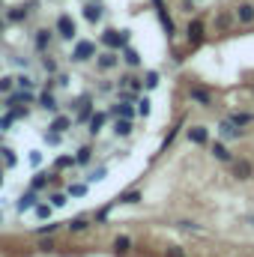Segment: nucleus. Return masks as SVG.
<instances>
[{"instance_id": "obj_1", "label": "nucleus", "mask_w": 254, "mask_h": 257, "mask_svg": "<svg viewBox=\"0 0 254 257\" xmlns=\"http://www.w3.org/2000/svg\"><path fill=\"white\" fill-rule=\"evenodd\" d=\"M93 57H96V42H90V39L75 42V48H72V63H87V60H93Z\"/></svg>"}, {"instance_id": "obj_2", "label": "nucleus", "mask_w": 254, "mask_h": 257, "mask_svg": "<svg viewBox=\"0 0 254 257\" xmlns=\"http://www.w3.org/2000/svg\"><path fill=\"white\" fill-rule=\"evenodd\" d=\"M126 42H129L126 30H123V33H117V30H105V33H102V45H105V48H111V51L126 48Z\"/></svg>"}, {"instance_id": "obj_3", "label": "nucleus", "mask_w": 254, "mask_h": 257, "mask_svg": "<svg viewBox=\"0 0 254 257\" xmlns=\"http://www.w3.org/2000/svg\"><path fill=\"white\" fill-rule=\"evenodd\" d=\"M57 33H60V39H66V42H72V39H75L78 24L72 21V15H60V18H57Z\"/></svg>"}, {"instance_id": "obj_4", "label": "nucleus", "mask_w": 254, "mask_h": 257, "mask_svg": "<svg viewBox=\"0 0 254 257\" xmlns=\"http://www.w3.org/2000/svg\"><path fill=\"white\" fill-rule=\"evenodd\" d=\"M230 165H233V177H236V180H251L254 177V165L248 159H233Z\"/></svg>"}, {"instance_id": "obj_5", "label": "nucleus", "mask_w": 254, "mask_h": 257, "mask_svg": "<svg viewBox=\"0 0 254 257\" xmlns=\"http://www.w3.org/2000/svg\"><path fill=\"white\" fill-rule=\"evenodd\" d=\"M120 63V57H117V51H102V54H96V66L102 69V72H108V69H114V66Z\"/></svg>"}, {"instance_id": "obj_6", "label": "nucleus", "mask_w": 254, "mask_h": 257, "mask_svg": "<svg viewBox=\"0 0 254 257\" xmlns=\"http://www.w3.org/2000/svg\"><path fill=\"white\" fill-rule=\"evenodd\" d=\"M218 132H221V138H230V141L245 135V128H239L236 123H230V120H221V123H218Z\"/></svg>"}, {"instance_id": "obj_7", "label": "nucleus", "mask_w": 254, "mask_h": 257, "mask_svg": "<svg viewBox=\"0 0 254 257\" xmlns=\"http://www.w3.org/2000/svg\"><path fill=\"white\" fill-rule=\"evenodd\" d=\"M102 15H105V12H102V6H99V0H90V3L84 6V18H87L90 24H96V21H102Z\"/></svg>"}, {"instance_id": "obj_8", "label": "nucleus", "mask_w": 254, "mask_h": 257, "mask_svg": "<svg viewBox=\"0 0 254 257\" xmlns=\"http://www.w3.org/2000/svg\"><path fill=\"white\" fill-rule=\"evenodd\" d=\"M200 42H203V21L194 18L189 24V45H200Z\"/></svg>"}, {"instance_id": "obj_9", "label": "nucleus", "mask_w": 254, "mask_h": 257, "mask_svg": "<svg viewBox=\"0 0 254 257\" xmlns=\"http://www.w3.org/2000/svg\"><path fill=\"white\" fill-rule=\"evenodd\" d=\"M236 21L239 24H254V3H239L236 6Z\"/></svg>"}, {"instance_id": "obj_10", "label": "nucleus", "mask_w": 254, "mask_h": 257, "mask_svg": "<svg viewBox=\"0 0 254 257\" xmlns=\"http://www.w3.org/2000/svg\"><path fill=\"white\" fill-rule=\"evenodd\" d=\"M189 96L197 102V105H203V108H209V105H212V93H209V90H203V87H191Z\"/></svg>"}, {"instance_id": "obj_11", "label": "nucleus", "mask_w": 254, "mask_h": 257, "mask_svg": "<svg viewBox=\"0 0 254 257\" xmlns=\"http://www.w3.org/2000/svg\"><path fill=\"white\" fill-rule=\"evenodd\" d=\"M36 200H39V197H36V192H27V194H21V197H18V203H15V209H18V212H27V209H36Z\"/></svg>"}, {"instance_id": "obj_12", "label": "nucleus", "mask_w": 254, "mask_h": 257, "mask_svg": "<svg viewBox=\"0 0 254 257\" xmlns=\"http://www.w3.org/2000/svg\"><path fill=\"white\" fill-rule=\"evenodd\" d=\"M189 141L191 144H206V141H209V128L206 126H191L189 128Z\"/></svg>"}, {"instance_id": "obj_13", "label": "nucleus", "mask_w": 254, "mask_h": 257, "mask_svg": "<svg viewBox=\"0 0 254 257\" xmlns=\"http://www.w3.org/2000/svg\"><path fill=\"white\" fill-rule=\"evenodd\" d=\"M30 102H33V93H30V90L12 93V96H9V108H21V105H30Z\"/></svg>"}, {"instance_id": "obj_14", "label": "nucleus", "mask_w": 254, "mask_h": 257, "mask_svg": "<svg viewBox=\"0 0 254 257\" xmlns=\"http://www.w3.org/2000/svg\"><path fill=\"white\" fill-rule=\"evenodd\" d=\"M48 45H51V30H36V51H48Z\"/></svg>"}, {"instance_id": "obj_15", "label": "nucleus", "mask_w": 254, "mask_h": 257, "mask_svg": "<svg viewBox=\"0 0 254 257\" xmlns=\"http://www.w3.org/2000/svg\"><path fill=\"white\" fill-rule=\"evenodd\" d=\"M212 156H215L218 162H233V156H230V150H227V147H224L221 141H215V144H212Z\"/></svg>"}, {"instance_id": "obj_16", "label": "nucleus", "mask_w": 254, "mask_h": 257, "mask_svg": "<svg viewBox=\"0 0 254 257\" xmlns=\"http://www.w3.org/2000/svg\"><path fill=\"white\" fill-rule=\"evenodd\" d=\"M129 251H132V239H129V236H117V239H114V254L126 257Z\"/></svg>"}, {"instance_id": "obj_17", "label": "nucleus", "mask_w": 254, "mask_h": 257, "mask_svg": "<svg viewBox=\"0 0 254 257\" xmlns=\"http://www.w3.org/2000/svg\"><path fill=\"white\" fill-rule=\"evenodd\" d=\"M114 135H117V138H129V135H132V120L117 117V123H114Z\"/></svg>"}, {"instance_id": "obj_18", "label": "nucleus", "mask_w": 254, "mask_h": 257, "mask_svg": "<svg viewBox=\"0 0 254 257\" xmlns=\"http://www.w3.org/2000/svg\"><path fill=\"white\" fill-rule=\"evenodd\" d=\"M39 105H42L45 111H57V99H54V93H51V90H45V93L39 96Z\"/></svg>"}, {"instance_id": "obj_19", "label": "nucleus", "mask_w": 254, "mask_h": 257, "mask_svg": "<svg viewBox=\"0 0 254 257\" xmlns=\"http://www.w3.org/2000/svg\"><path fill=\"white\" fill-rule=\"evenodd\" d=\"M105 120H108L105 114H93V117H90V135H99L102 126H105Z\"/></svg>"}, {"instance_id": "obj_20", "label": "nucleus", "mask_w": 254, "mask_h": 257, "mask_svg": "<svg viewBox=\"0 0 254 257\" xmlns=\"http://www.w3.org/2000/svg\"><path fill=\"white\" fill-rule=\"evenodd\" d=\"M227 120H230V123H236V126L242 128V126H248V123H254V114H230Z\"/></svg>"}, {"instance_id": "obj_21", "label": "nucleus", "mask_w": 254, "mask_h": 257, "mask_svg": "<svg viewBox=\"0 0 254 257\" xmlns=\"http://www.w3.org/2000/svg\"><path fill=\"white\" fill-rule=\"evenodd\" d=\"M51 132H60V135H63L66 128H72V120H69V117H57V120H54V123H51Z\"/></svg>"}, {"instance_id": "obj_22", "label": "nucleus", "mask_w": 254, "mask_h": 257, "mask_svg": "<svg viewBox=\"0 0 254 257\" xmlns=\"http://www.w3.org/2000/svg\"><path fill=\"white\" fill-rule=\"evenodd\" d=\"M141 200H144L141 192H123L120 194V203H141Z\"/></svg>"}, {"instance_id": "obj_23", "label": "nucleus", "mask_w": 254, "mask_h": 257, "mask_svg": "<svg viewBox=\"0 0 254 257\" xmlns=\"http://www.w3.org/2000/svg\"><path fill=\"white\" fill-rule=\"evenodd\" d=\"M6 18H9V21H24V18H27V9H24V6H15V9H9Z\"/></svg>"}, {"instance_id": "obj_24", "label": "nucleus", "mask_w": 254, "mask_h": 257, "mask_svg": "<svg viewBox=\"0 0 254 257\" xmlns=\"http://www.w3.org/2000/svg\"><path fill=\"white\" fill-rule=\"evenodd\" d=\"M123 60H126L129 66H138V63H141V57H138V51H135V48H123Z\"/></svg>"}, {"instance_id": "obj_25", "label": "nucleus", "mask_w": 254, "mask_h": 257, "mask_svg": "<svg viewBox=\"0 0 254 257\" xmlns=\"http://www.w3.org/2000/svg\"><path fill=\"white\" fill-rule=\"evenodd\" d=\"M114 114H117V117H123V120H132V117H135V111H132L129 105H123V102L114 108Z\"/></svg>"}, {"instance_id": "obj_26", "label": "nucleus", "mask_w": 254, "mask_h": 257, "mask_svg": "<svg viewBox=\"0 0 254 257\" xmlns=\"http://www.w3.org/2000/svg\"><path fill=\"white\" fill-rule=\"evenodd\" d=\"M15 81H18V87H24V90H33V87H36V81H33L30 75H21V78H15Z\"/></svg>"}, {"instance_id": "obj_27", "label": "nucleus", "mask_w": 254, "mask_h": 257, "mask_svg": "<svg viewBox=\"0 0 254 257\" xmlns=\"http://www.w3.org/2000/svg\"><path fill=\"white\" fill-rule=\"evenodd\" d=\"M90 153H93L90 147H81V150H78V156H75V162H81V165H87V162H90Z\"/></svg>"}, {"instance_id": "obj_28", "label": "nucleus", "mask_w": 254, "mask_h": 257, "mask_svg": "<svg viewBox=\"0 0 254 257\" xmlns=\"http://www.w3.org/2000/svg\"><path fill=\"white\" fill-rule=\"evenodd\" d=\"M69 230H75V233L78 230H87V218H72L69 221Z\"/></svg>"}, {"instance_id": "obj_29", "label": "nucleus", "mask_w": 254, "mask_h": 257, "mask_svg": "<svg viewBox=\"0 0 254 257\" xmlns=\"http://www.w3.org/2000/svg\"><path fill=\"white\" fill-rule=\"evenodd\" d=\"M36 215L39 218H51V206L48 203H36Z\"/></svg>"}, {"instance_id": "obj_30", "label": "nucleus", "mask_w": 254, "mask_h": 257, "mask_svg": "<svg viewBox=\"0 0 254 257\" xmlns=\"http://www.w3.org/2000/svg\"><path fill=\"white\" fill-rule=\"evenodd\" d=\"M12 84H15V78L3 75V78H0V93H9V90H12Z\"/></svg>"}, {"instance_id": "obj_31", "label": "nucleus", "mask_w": 254, "mask_h": 257, "mask_svg": "<svg viewBox=\"0 0 254 257\" xmlns=\"http://www.w3.org/2000/svg\"><path fill=\"white\" fill-rule=\"evenodd\" d=\"M120 84H123V87H129V90H138V87H141L132 75H123V78H120Z\"/></svg>"}, {"instance_id": "obj_32", "label": "nucleus", "mask_w": 254, "mask_h": 257, "mask_svg": "<svg viewBox=\"0 0 254 257\" xmlns=\"http://www.w3.org/2000/svg\"><path fill=\"white\" fill-rule=\"evenodd\" d=\"M150 105H153L150 99H141V102H138V114H141V117H147V114H150Z\"/></svg>"}, {"instance_id": "obj_33", "label": "nucleus", "mask_w": 254, "mask_h": 257, "mask_svg": "<svg viewBox=\"0 0 254 257\" xmlns=\"http://www.w3.org/2000/svg\"><path fill=\"white\" fill-rule=\"evenodd\" d=\"M144 84H147V87H159V75H156V72H147Z\"/></svg>"}, {"instance_id": "obj_34", "label": "nucleus", "mask_w": 254, "mask_h": 257, "mask_svg": "<svg viewBox=\"0 0 254 257\" xmlns=\"http://www.w3.org/2000/svg\"><path fill=\"white\" fill-rule=\"evenodd\" d=\"M165 257H186V251H183L180 245H171V248L165 251Z\"/></svg>"}, {"instance_id": "obj_35", "label": "nucleus", "mask_w": 254, "mask_h": 257, "mask_svg": "<svg viewBox=\"0 0 254 257\" xmlns=\"http://www.w3.org/2000/svg\"><path fill=\"white\" fill-rule=\"evenodd\" d=\"M45 141L54 147V144H60V132H45Z\"/></svg>"}, {"instance_id": "obj_36", "label": "nucleus", "mask_w": 254, "mask_h": 257, "mask_svg": "<svg viewBox=\"0 0 254 257\" xmlns=\"http://www.w3.org/2000/svg\"><path fill=\"white\" fill-rule=\"evenodd\" d=\"M48 180H51V177H36V180H33V189H36V192H39V189H45V186H48Z\"/></svg>"}, {"instance_id": "obj_37", "label": "nucleus", "mask_w": 254, "mask_h": 257, "mask_svg": "<svg viewBox=\"0 0 254 257\" xmlns=\"http://www.w3.org/2000/svg\"><path fill=\"white\" fill-rule=\"evenodd\" d=\"M51 206H66V194H51Z\"/></svg>"}, {"instance_id": "obj_38", "label": "nucleus", "mask_w": 254, "mask_h": 257, "mask_svg": "<svg viewBox=\"0 0 254 257\" xmlns=\"http://www.w3.org/2000/svg\"><path fill=\"white\" fill-rule=\"evenodd\" d=\"M57 227H60V224H45V227H39V230H36V233H39V236H45V233H54V230H57Z\"/></svg>"}, {"instance_id": "obj_39", "label": "nucleus", "mask_w": 254, "mask_h": 257, "mask_svg": "<svg viewBox=\"0 0 254 257\" xmlns=\"http://www.w3.org/2000/svg\"><path fill=\"white\" fill-rule=\"evenodd\" d=\"M42 66H45V72H51V75H54V72H57V63H54V60H48V57H45V60H42Z\"/></svg>"}, {"instance_id": "obj_40", "label": "nucleus", "mask_w": 254, "mask_h": 257, "mask_svg": "<svg viewBox=\"0 0 254 257\" xmlns=\"http://www.w3.org/2000/svg\"><path fill=\"white\" fill-rule=\"evenodd\" d=\"M84 192H87V186H69V194H75V197H81Z\"/></svg>"}, {"instance_id": "obj_41", "label": "nucleus", "mask_w": 254, "mask_h": 257, "mask_svg": "<svg viewBox=\"0 0 254 257\" xmlns=\"http://www.w3.org/2000/svg\"><path fill=\"white\" fill-rule=\"evenodd\" d=\"M105 177V168H96L93 174H90V183H96V180H102Z\"/></svg>"}, {"instance_id": "obj_42", "label": "nucleus", "mask_w": 254, "mask_h": 257, "mask_svg": "<svg viewBox=\"0 0 254 257\" xmlns=\"http://www.w3.org/2000/svg\"><path fill=\"white\" fill-rule=\"evenodd\" d=\"M69 165H72V159H69V156H63V159H57V168H69Z\"/></svg>"}, {"instance_id": "obj_43", "label": "nucleus", "mask_w": 254, "mask_h": 257, "mask_svg": "<svg viewBox=\"0 0 254 257\" xmlns=\"http://www.w3.org/2000/svg\"><path fill=\"white\" fill-rule=\"evenodd\" d=\"M0 189H3V171H0Z\"/></svg>"}, {"instance_id": "obj_44", "label": "nucleus", "mask_w": 254, "mask_h": 257, "mask_svg": "<svg viewBox=\"0 0 254 257\" xmlns=\"http://www.w3.org/2000/svg\"><path fill=\"white\" fill-rule=\"evenodd\" d=\"M3 27H6V24H3V21H0V33H3Z\"/></svg>"}]
</instances>
